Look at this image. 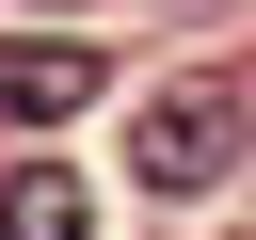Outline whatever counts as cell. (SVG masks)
Masks as SVG:
<instances>
[{"label":"cell","mask_w":256,"mask_h":240,"mask_svg":"<svg viewBox=\"0 0 256 240\" xmlns=\"http://www.w3.org/2000/svg\"><path fill=\"white\" fill-rule=\"evenodd\" d=\"M240 128H256V112H240V80H224V64H192V80H160V96L128 112V176L192 208V192H224V176H240Z\"/></svg>","instance_id":"1"},{"label":"cell","mask_w":256,"mask_h":240,"mask_svg":"<svg viewBox=\"0 0 256 240\" xmlns=\"http://www.w3.org/2000/svg\"><path fill=\"white\" fill-rule=\"evenodd\" d=\"M96 80H112V48H96V32H16V48H0V112H16V128L96 112Z\"/></svg>","instance_id":"2"},{"label":"cell","mask_w":256,"mask_h":240,"mask_svg":"<svg viewBox=\"0 0 256 240\" xmlns=\"http://www.w3.org/2000/svg\"><path fill=\"white\" fill-rule=\"evenodd\" d=\"M0 240H96V192H80L64 160H16V176H0Z\"/></svg>","instance_id":"3"},{"label":"cell","mask_w":256,"mask_h":240,"mask_svg":"<svg viewBox=\"0 0 256 240\" xmlns=\"http://www.w3.org/2000/svg\"><path fill=\"white\" fill-rule=\"evenodd\" d=\"M48 16H96V0H48Z\"/></svg>","instance_id":"4"}]
</instances>
